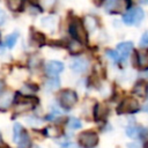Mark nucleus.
I'll return each instance as SVG.
<instances>
[{
    "label": "nucleus",
    "mask_w": 148,
    "mask_h": 148,
    "mask_svg": "<svg viewBox=\"0 0 148 148\" xmlns=\"http://www.w3.org/2000/svg\"><path fill=\"white\" fill-rule=\"evenodd\" d=\"M37 103V98L29 96V95H22L20 92H16L14 96V103L16 111H28L34 109V106Z\"/></svg>",
    "instance_id": "nucleus-1"
},
{
    "label": "nucleus",
    "mask_w": 148,
    "mask_h": 148,
    "mask_svg": "<svg viewBox=\"0 0 148 148\" xmlns=\"http://www.w3.org/2000/svg\"><path fill=\"white\" fill-rule=\"evenodd\" d=\"M69 32H71L72 37L80 43H86L88 39L87 38V30L83 25V22L76 17L69 23Z\"/></svg>",
    "instance_id": "nucleus-2"
},
{
    "label": "nucleus",
    "mask_w": 148,
    "mask_h": 148,
    "mask_svg": "<svg viewBox=\"0 0 148 148\" xmlns=\"http://www.w3.org/2000/svg\"><path fill=\"white\" fill-rule=\"evenodd\" d=\"M143 17H145V13H143L142 8L135 7V8L128 9L123 15V22L126 25H135V24L140 23L143 20Z\"/></svg>",
    "instance_id": "nucleus-3"
},
{
    "label": "nucleus",
    "mask_w": 148,
    "mask_h": 148,
    "mask_svg": "<svg viewBox=\"0 0 148 148\" xmlns=\"http://www.w3.org/2000/svg\"><path fill=\"white\" fill-rule=\"evenodd\" d=\"M79 142L82 148H94L98 143V135L92 131H84L79 135Z\"/></svg>",
    "instance_id": "nucleus-4"
},
{
    "label": "nucleus",
    "mask_w": 148,
    "mask_h": 148,
    "mask_svg": "<svg viewBox=\"0 0 148 148\" xmlns=\"http://www.w3.org/2000/svg\"><path fill=\"white\" fill-rule=\"evenodd\" d=\"M76 101H77V95L74 90L66 89V90H62L59 95V102L62 105V108H65V109L73 108L75 105Z\"/></svg>",
    "instance_id": "nucleus-5"
},
{
    "label": "nucleus",
    "mask_w": 148,
    "mask_h": 148,
    "mask_svg": "<svg viewBox=\"0 0 148 148\" xmlns=\"http://www.w3.org/2000/svg\"><path fill=\"white\" fill-rule=\"evenodd\" d=\"M140 109L139 102L133 97H127L118 106V113H134Z\"/></svg>",
    "instance_id": "nucleus-6"
},
{
    "label": "nucleus",
    "mask_w": 148,
    "mask_h": 148,
    "mask_svg": "<svg viewBox=\"0 0 148 148\" xmlns=\"http://www.w3.org/2000/svg\"><path fill=\"white\" fill-rule=\"evenodd\" d=\"M14 96L15 94L9 90L0 91V112L6 111L14 103Z\"/></svg>",
    "instance_id": "nucleus-7"
},
{
    "label": "nucleus",
    "mask_w": 148,
    "mask_h": 148,
    "mask_svg": "<svg viewBox=\"0 0 148 148\" xmlns=\"http://www.w3.org/2000/svg\"><path fill=\"white\" fill-rule=\"evenodd\" d=\"M64 71V64L58 60H50L45 65V72L50 76H57L59 73Z\"/></svg>",
    "instance_id": "nucleus-8"
},
{
    "label": "nucleus",
    "mask_w": 148,
    "mask_h": 148,
    "mask_svg": "<svg viewBox=\"0 0 148 148\" xmlns=\"http://www.w3.org/2000/svg\"><path fill=\"white\" fill-rule=\"evenodd\" d=\"M132 49H133V43L132 42H123V43H119L117 45V53L119 54L120 61L127 59Z\"/></svg>",
    "instance_id": "nucleus-9"
},
{
    "label": "nucleus",
    "mask_w": 148,
    "mask_h": 148,
    "mask_svg": "<svg viewBox=\"0 0 148 148\" xmlns=\"http://www.w3.org/2000/svg\"><path fill=\"white\" fill-rule=\"evenodd\" d=\"M88 60L86 58H74L71 61V68L76 73H82L88 68Z\"/></svg>",
    "instance_id": "nucleus-10"
},
{
    "label": "nucleus",
    "mask_w": 148,
    "mask_h": 148,
    "mask_svg": "<svg viewBox=\"0 0 148 148\" xmlns=\"http://www.w3.org/2000/svg\"><path fill=\"white\" fill-rule=\"evenodd\" d=\"M40 23H42V25H43L44 28H46L47 30H54V29L57 28V25H58V17L51 16V15H50V16H45V17L42 18Z\"/></svg>",
    "instance_id": "nucleus-11"
},
{
    "label": "nucleus",
    "mask_w": 148,
    "mask_h": 148,
    "mask_svg": "<svg viewBox=\"0 0 148 148\" xmlns=\"http://www.w3.org/2000/svg\"><path fill=\"white\" fill-rule=\"evenodd\" d=\"M108 114V108L104 105V104H99L97 103L94 108V118L95 120H101V119H104Z\"/></svg>",
    "instance_id": "nucleus-12"
},
{
    "label": "nucleus",
    "mask_w": 148,
    "mask_h": 148,
    "mask_svg": "<svg viewBox=\"0 0 148 148\" xmlns=\"http://www.w3.org/2000/svg\"><path fill=\"white\" fill-rule=\"evenodd\" d=\"M83 25L87 31H94L97 28V20L92 15H86L83 17Z\"/></svg>",
    "instance_id": "nucleus-13"
},
{
    "label": "nucleus",
    "mask_w": 148,
    "mask_h": 148,
    "mask_svg": "<svg viewBox=\"0 0 148 148\" xmlns=\"http://www.w3.org/2000/svg\"><path fill=\"white\" fill-rule=\"evenodd\" d=\"M17 39H18V32H17V31H15V32H13V34L8 35V36L5 38L3 45H5L6 47H8V49H13V47H14V45L16 44Z\"/></svg>",
    "instance_id": "nucleus-14"
},
{
    "label": "nucleus",
    "mask_w": 148,
    "mask_h": 148,
    "mask_svg": "<svg viewBox=\"0 0 148 148\" xmlns=\"http://www.w3.org/2000/svg\"><path fill=\"white\" fill-rule=\"evenodd\" d=\"M133 92L139 96H146L148 94V84L145 82H138L133 89Z\"/></svg>",
    "instance_id": "nucleus-15"
},
{
    "label": "nucleus",
    "mask_w": 148,
    "mask_h": 148,
    "mask_svg": "<svg viewBox=\"0 0 148 148\" xmlns=\"http://www.w3.org/2000/svg\"><path fill=\"white\" fill-rule=\"evenodd\" d=\"M6 3L12 12H18L23 7V0H6Z\"/></svg>",
    "instance_id": "nucleus-16"
},
{
    "label": "nucleus",
    "mask_w": 148,
    "mask_h": 148,
    "mask_svg": "<svg viewBox=\"0 0 148 148\" xmlns=\"http://www.w3.org/2000/svg\"><path fill=\"white\" fill-rule=\"evenodd\" d=\"M17 145H18L20 148H29V147H30L31 140H30L29 134H28L25 131H23V133H22V135H21L20 141L17 142Z\"/></svg>",
    "instance_id": "nucleus-17"
},
{
    "label": "nucleus",
    "mask_w": 148,
    "mask_h": 148,
    "mask_svg": "<svg viewBox=\"0 0 148 148\" xmlns=\"http://www.w3.org/2000/svg\"><path fill=\"white\" fill-rule=\"evenodd\" d=\"M23 131L24 130L22 128L21 124H18V123H15L14 124V126H13V140H14V142L17 143L20 141V138H21Z\"/></svg>",
    "instance_id": "nucleus-18"
},
{
    "label": "nucleus",
    "mask_w": 148,
    "mask_h": 148,
    "mask_svg": "<svg viewBox=\"0 0 148 148\" xmlns=\"http://www.w3.org/2000/svg\"><path fill=\"white\" fill-rule=\"evenodd\" d=\"M138 65L141 67H147L148 66V52L141 51L138 53Z\"/></svg>",
    "instance_id": "nucleus-19"
},
{
    "label": "nucleus",
    "mask_w": 148,
    "mask_h": 148,
    "mask_svg": "<svg viewBox=\"0 0 148 148\" xmlns=\"http://www.w3.org/2000/svg\"><path fill=\"white\" fill-rule=\"evenodd\" d=\"M45 134L47 136H50V138H57V136H60L61 135V130L59 127L51 126V127L45 128Z\"/></svg>",
    "instance_id": "nucleus-20"
},
{
    "label": "nucleus",
    "mask_w": 148,
    "mask_h": 148,
    "mask_svg": "<svg viewBox=\"0 0 148 148\" xmlns=\"http://www.w3.org/2000/svg\"><path fill=\"white\" fill-rule=\"evenodd\" d=\"M68 49H69V51H71L72 53L76 54V53H79V52L82 51V45H81L80 42L73 39L72 42H69V44H68Z\"/></svg>",
    "instance_id": "nucleus-21"
},
{
    "label": "nucleus",
    "mask_w": 148,
    "mask_h": 148,
    "mask_svg": "<svg viewBox=\"0 0 148 148\" xmlns=\"http://www.w3.org/2000/svg\"><path fill=\"white\" fill-rule=\"evenodd\" d=\"M31 39H32L34 42H36L38 45H40V44H43V43L45 42L44 35H43L42 32H39V31H34V32L31 34Z\"/></svg>",
    "instance_id": "nucleus-22"
},
{
    "label": "nucleus",
    "mask_w": 148,
    "mask_h": 148,
    "mask_svg": "<svg viewBox=\"0 0 148 148\" xmlns=\"http://www.w3.org/2000/svg\"><path fill=\"white\" fill-rule=\"evenodd\" d=\"M118 3H119V0H106L105 1V8L109 12H113L118 7Z\"/></svg>",
    "instance_id": "nucleus-23"
},
{
    "label": "nucleus",
    "mask_w": 148,
    "mask_h": 148,
    "mask_svg": "<svg viewBox=\"0 0 148 148\" xmlns=\"http://www.w3.org/2000/svg\"><path fill=\"white\" fill-rule=\"evenodd\" d=\"M82 125H81V121L77 119V118H69L68 119V127L72 128V130H76V128H80Z\"/></svg>",
    "instance_id": "nucleus-24"
},
{
    "label": "nucleus",
    "mask_w": 148,
    "mask_h": 148,
    "mask_svg": "<svg viewBox=\"0 0 148 148\" xmlns=\"http://www.w3.org/2000/svg\"><path fill=\"white\" fill-rule=\"evenodd\" d=\"M139 128L134 127V126H130L126 128V134L130 136V138H136L139 135Z\"/></svg>",
    "instance_id": "nucleus-25"
},
{
    "label": "nucleus",
    "mask_w": 148,
    "mask_h": 148,
    "mask_svg": "<svg viewBox=\"0 0 148 148\" xmlns=\"http://www.w3.org/2000/svg\"><path fill=\"white\" fill-rule=\"evenodd\" d=\"M106 56H108V58H110V59H111L112 61H114V62L120 61V58H119V54L117 53V51L106 50Z\"/></svg>",
    "instance_id": "nucleus-26"
},
{
    "label": "nucleus",
    "mask_w": 148,
    "mask_h": 148,
    "mask_svg": "<svg viewBox=\"0 0 148 148\" xmlns=\"http://www.w3.org/2000/svg\"><path fill=\"white\" fill-rule=\"evenodd\" d=\"M45 86H46L47 89H56V88L59 87V81H58L56 77H52L51 80H49V81L45 83Z\"/></svg>",
    "instance_id": "nucleus-27"
},
{
    "label": "nucleus",
    "mask_w": 148,
    "mask_h": 148,
    "mask_svg": "<svg viewBox=\"0 0 148 148\" xmlns=\"http://www.w3.org/2000/svg\"><path fill=\"white\" fill-rule=\"evenodd\" d=\"M56 1L57 0H40V6L45 9H51L54 5H56Z\"/></svg>",
    "instance_id": "nucleus-28"
},
{
    "label": "nucleus",
    "mask_w": 148,
    "mask_h": 148,
    "mask_svg": "<svg viewBox=\"0 0 148 148\" xmlns=\"http://www.w3.org/2000/svg\"><path fill=\"white\" fill-rule=\"evenodd\" d=\"M140 45L141 46H148V31H146L141 38H140Z\"/></svg>",
    "instance_id": "nucleus-29"
},
{
    "label": "nucleus",
    "mask_w": 148,
    "mask_h": 148,
    "mask_svg": "<svg viewBox=\"0 0 148 148\" xmlns=\"http://www.w3.org/2000/svg\"><path fill=\"white\" fill-rule=\"evenodd\" d=\"M61 148H77V146L74 145L73 142H65L61 145Z\"/></svg>",
    "instance_id": "nucleus-30"
},
{
    "label": "nucleus",
    "mask_w": 148,
    "mask_h": 148,
    "mask_svg": "<svg viewBox=\"0 0 148 148\" xmlns=\"http://www.w3.org/2000/svg\"><path fill=\"white\" fill-rule=\"evenodd\" d=\"M5 21H6V14H5V12L0 8V25H2V24L5 23Z\"/></svg>",
    "instance_id": "nucleus-31"
},
{
    "label": "nucleus",
    "mask_w": 148,
    "mask_h": 148,
    "mask_svg": "<svg viewBox=\"0 0 148 148\" xmlns=\"http://www.w3.org/2000/svg\"><path fill=\"white\" fill-rule=\"evenodd\" d=\"M2 88H3V82L0 80V91H2Z\"/></svg>",
    "instance_id": "nucleus-32"
},
{
    "label": "nucleus",
    "mask_w": 148,
    "mask_h": 148,
    "mask_svg": "<svg viewBox=\"0 0 148 148\" xmlns=\"http://www.w3.org/2000/svg\"><path fill=\"white\" fill-rule=\"evenodd\" d=\"M140 2H142V3H146V5H148V0H140Z\"/></svg>",
    "instance_id": "nucleus-33"
},
{
    "label": "nucleus",
    "mask_w": 148,
    "mask_h": 148,
    "mask_svg": "<svg viewBox=\"0 0 148 148\" xmlns=\"http://www.w3.org/2000/svg\"><path fill=\"white\" fill-rule=\"evenodd\" d=\"M0 145H2V138H1V133H0Z\"/></svg>",
    "instance_id": "nucleus-34"
},
{
    "label": "nucleus",
    "mask_w": 148,
    "mask_h": 148,
    "mask_svg": "<svg viewBox=\"0 0 148 148\" xmlns=\"http://www.w3.org/2000/svg\"><path fill=\"white\" fill-rule=\"evenodd\" d=\"M0 37H1V34H0Z\"/></svg>",
    "instance_id": "nucleus-35"
},
{
    "label": "nucleus",
    "mask_w": 148,
    "mask_h": 148,
    "mask_svg": "<svg viewBox=\"0 0 148 148\" xmlns=\"http://www.w3.org/2000/svg\"><path fill=\"white\" fill-rule=\"evenodd\" d=\"M147 95H148V94H147Z\"/></svg>",
    "instance_id": "nucleus-36"
}]
</instances>
